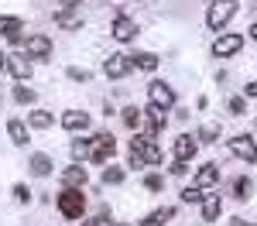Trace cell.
Returning <instances> with one entry per match:
<instances>
[{
	"label": "cell",
	"instance_id": "obj_1",
	"mask_svg": "<svg viewBox=\"0 0 257 226\" xmlns=\"http://www.w3.org/2000/svg\"><path fill=\"white\" fill-rule=\"evenodd\" d=\"M237 0H213L209 4V11H206V24L213 28V31H223L230 21L237 18Z\"/></svg>",
	"mask_w": 257,
	"mask_h": 226
},
{
	"label": "cell",
	"instance_id": "obj_2",
	"mask_svg": "<svg viewBox=\"0 0 257 226\" xmlns=\"http://www.w3.org/2000/svg\"><path fill=\"white\" fill-rule=\"evenodd\" d=\"M59 212L65 219H82V212H86V195H82V188H62L59 192Z\"/></svg>",
	"mask_w": 257,
	"mask_h": 226
},
{
	"label": "cell",
	"instance_id": "obj_3",
	"mask_svg": "<svg viewBox=\"0 0 257 226\" xmlns=\"http://www.w3.org/2000/svg\"><path fill=\"white\" fill-rule=\"evenodd\" d=\"M113 154H117V141H113V134H96V137H89V161L106 164Z\"/></svg>",
	"mask_w": 257,
	"mask_h": 226
},
{
	"label": "cell",
	"instance_id": "obj_4",
	"mask_svg": "<svg viewBox=\"0 0 257 226\" xmlns=\"http://www.w3.org/2000/svg\"><path fill=\"white\" fill-rule=\"evenodd\" d=\"M21 45H24V55H28V59H41V62H48L52 52H55V45H52L48 35H28Z\"/></svg>",
	"mask_w": 257,
	"mask_h": 226
},
{
	"label": "cell",
	"instance_id": "obj_5",
	"mask_svg": "<svg viewBox=\"0 0 257 226\" xmlns=\"http://www.w3.org/2000/svg\"><path fill=\"white\" fill-rule=\"evenodd\" d=\"M148 100L155 103V106H161V110H168V106H175V89L168 86V82H148Z\"/></svg>",
	"mask_w": 257,
	"mask_h": 226
},
{
	"label": "cell",
	"instance_id": "obj_6",
	"mask_svg": "<svg viewBox=\"0 0 257 226\" xmlns=\"http://www.w3.org/2000/svg\"><path fill=\"white\" fill-rule=\"evenodd\" d=\"M7 72L18 82H28L31 72H35V65H31V59H28L24 52H11V55H7Z\"/></svg>",
	"mask_w": 257,
	"mask_h": 226
},
{
	"label": "cell",
	"instance_id": "obj_7",
	"mask_svg": "<svg viewBox=\"0 0 257 226\" xmlns=\"http://www.w3.org/2000/svg\"><path fill=\"white\" fill-rule=\"evenodd\" d=\"M103 72H106V79H123V76H131V72H134V65H131V55H123V52L110 55V59L103 62Z\"/></svg>",
	"mask_w": 257,
	"mask_h": 226
},
{
	"label": "cell",
	"instance_id": "obj_8",
	"mask_svg": "<svg viewBox=\"0 0 257 226\" xmlns=\"http://www.w3.org/2000/svg\"><path fill=\"white\" fill-rule=\"evenodd\" d=\"M230 151L237 154L240 161H247V164L257 161V144H254V137H250V134H237V137L230 141Z\"/></svg>",
	"mask_w": 257,
	"mask_h": 226
},
{
	"label": "cell",
	"instance_id": "obj_9",
	"mask_svg": "<svg viewBox=\"0 0 257 226\" xmlns=\"http://www.w3.org/2000/svg\"><path fill=\"white\" fill-rule=\"evenodd\" d=\"M240 48H243V35H219L213 41V55L216 59H230V55H237Z\"/></svg>",
	"mask_w": 257,
	"mask_h": 226
},
{
	"label": "cell",
	"instance_id": "obj_10",
	"mask_svg": "<svg viewBox=\"0 0 257 226\" xmlns=\"http://www.w3.org/2000/svg\"><path fill=\"white\" fill-rule=\"evenodd\" d=\"M110 35H113L117 41H134L138 38V21H131L127 14H117L113 24H110Z\"/></svg>",
	"mask_w": 257,
	"mask_h": 226
},
{
	"label": "cell",
	"instance_id": "obj_11",
	"mask_svg": "<svg viewBox=\"0 0 257 226\" xmlns=\"http://www.w3.org/2000/svg\"><path fill=\"white\" fill-rule=\"evenodd\" d=\"M199 151V141L192 137V134H182V137H175V144H172V154H175V161H192Z\"/></svg>",
	"mask_w": 257,
	"mask_h": 226
},
{
	"label": "cell",
	"instance_id": "obj_12",
	"mask_svg": "<svg viewBox=\"0 0 257 226\" xmlns=\"http://www.w3.org/2000/svg\"><path fill=\"white\" fill-rule=\"evenodd\" d=\"M21 31H24V21L14 18V14H0V38H11L14 45H21Z\"/></svg>",
	"mask_w": 257,
	"mask_h": 226
},
{
	"label": "cell",
	"instance_id": "obj_13",
	"mask_svg": "<svg viewBox=\"0 0 257 226\" xmlns=\"http://www.w3.org/2000/svg\"><path fill=\"white\" fill-rule=\"evenodd\" d=\"M144 120H148V134L155 137V134H161V130L168 127V113H165L161 106H155V103H151V106L144 110Z\"/></svg>",
	"mask_w": 257,
	"mask_h": 226
},
{
	"label": "cell",
	"instance_id": "obj_14",
	"mask_svg": "<svg viewBox=\"0 0 257 226\" xmlns=\"http://www.w3.org/2000/svg\"><path fill=\"white\" fill-rule=\"evenodd\" d=\"M62 127L72 130V134H79V130L89 127V113H82V110H65V113H62Z\"/></svg>",
	"mask_w": 257,
	"mask_h": 226
},
{
	"label": "cell",
	"instance_id": "obj_15",
	"mask_svg": "<svg viewBox=\"0 0 257 226\" xmlns=\"http://www.w3.org/2000/svg\"><path fill=\"white\" fill-rule=\"evenodd\" d=\"M86 178H89V175H86V168H82L79 161L69 164V168L62 171V185H65V188H82V185H86Z\"/></svg>",
	"mask_w": 257,
	"mask_h": 226
},
{
	"label": "cell",
	"instance_id": "obj_16",
	"mask_svg": "<svg viewBox=\"0 0 257 226\" xmlns=\"http://www.w3.org/2000/svg\"><path fill=\"white\" fill-rule=\"evenodd\" d=\"M219 182V164H202L196 171V188H209V185H216Z\"/></svg>",
	"mask_w": 257,
	"mask_h": 226
},
{
	"label": "cell",
	"instance_id": "obj_17",
	"mask_svg": "<svg viewBox=\"0 0 257 226\" xmlns=\"http://www.w3.org/2000/svg\"><path fill=\"white\" fill-rule=\"evenodd\" d=\"M199 205H202V223H213V219H219V212H223V199L219 195H206Z\"/></svg>",
	"mask_w": 257,
	"mask_h": 226
},
{
	"label": "cell",
	"instance_id": "obj_18",
	"mask_svg": "<svg viewBox=\"0 0 257 226\" xmlns=\"http://www.w3.org/2000/svg\"><path fill=\"white\" fill-rule=\"evenodd\" d=\"M28 168H31V175H38V178H48L55 164H52V158H48V154H31Z\"/></svg>",
	"mask_w": 257,
	"mask_h": 226
},
{
	"label": "cell",
	"instance_id": "obj_19",
	"mask_svg": "<svg viewBox=\"0 0 257 226\" xmlns=\"http://www.w3.org/2000/svg\"><path fill=\"white\" fill-rule=\"evenodd\" d=\"M55 28L76 31V28H82V14H76V11H59V14H55Z\"/></svg>",
	"mask_w": 257,
	"mask_h": 226
},
{
	"label": "cell",
	"instance_id": "obj_20",
	"mask_svg": "<svg viewBox=\"0 0 257 226\" xmlns=\"http://www.w3.org/2000/svg\"><path fill=\"white\" fill-rule=\"evenodd\" d=\"M131 65L134 69H144V72H155L158 69V55L155 52H138V55H131Z\"/></svg>",
	"mask_w": 257,
	"mask_h": 226
},
{
	"label": "cell",
	"instance_id": "obj_21",
	"mask_svg": "<svg viewBox=\"0 0 257 226\" xmlns=\"http://www.w3.org/2000/svg\"><path fill=\"white\" fill-rule=\"evenodd\" d=\"M55 123V117L48 113V110H35V113H28V127H35V130H48Z\"/></svg>",
	"mask_w": 257,
	"mask_h": 226
},
{
	"label": "cell",
	"instance_id": "obj_22",
	"mask_svg": "<svg viewBox=\"0 0 257 226\" xmlns=\"http://www.w3.org/2000/svg\"><path fill=\"white\" fill-rule=\"evenodd\" d=\"M7 134H11V141L18 144V147H24V144H28V123L24 120H11L7 123Z\"/></svg>",
	"mask_w": 257,
	"mask_h": 226
},
{
	"label": "cell",
	"instance_id": "obj_23",
	"mask_svg": "<svg viewBox=\"0 0 257 226\" xmlns=\"http://www.w3.org/2000/svg\"><path fill=\"white\" fill-rule=\"evenodd\" d=\"M123 123H127L131 130H138L141 123H144V110H138V106H127V110H123Z\"/></svg>",
	"mask_w": 257,
	"mask_h": 226
},
{
	"label": "cell",
	"instance_id": "obj_24",
	"mask_svg": "<svg viewBox=\"0 0 257 226\" xmlns=\"http://www.w3.org/2000/svg\"><path fill=\"white\" fill-rule=\"evenodd\" d=\"M216 137H219V127H216V123H206V127L196 134V141H202V144H216Z\"/></svg>",
	"mask_w": 257,
	"mask_h": 226
},
{
	"label": "cell",
	"instance_id": "obj_25",
	"mask_svg": "<svg viewBox=\"0 0 257 226\" xmlns=\"http://www.w3.org/2000/svg\"><path fill=\"white\" fill-rule=\"evenodd\" d=\"M250 192H254V182H250V178H237V182H233V195H237V199H250Z\"/></svg>",
	"mask_w": 257,
	"mask_h": 226
},
{
	"label": "cell",
	"instance_id": "obj_26",
	"mask_svg": "<svg viewBox=\"0 0 257 226\" xmlns=\"http://www.w3.org/2000/svg\"><path fill=\"white\" fill-rule=\"evenodd\" d=\"M120 182H123V168L110 164V168L103 171V185H120Z\"/></svg>",
	"mask_w": 257,
	"mask_h": 226
},
{
	"label": "cell",
	"instance_id": "obj_27",
	"mask_svg": "<svg viewBox=\"0 0 257 226\" xmlns=\"http://www.w3.org/2000/svg\"><path fill=\"white\" fill-rule=\"evenodd\" d=\"M72 158H76V161H89V141H76L72 144Z\"/></svg>",
	"mask_w": 257,
	"mask_h": 226
},
{
	"label": "cell",
	"instance_id": "obj_28",
	"mask_svg": "<svg viewBox=\"0 0 257 226\" xmlns=\"http://www.w3.org/2000/svg\"><path fill=\"white\" fill-rule=\"evenodd\" d=\"M226 110H230L233 117H243V113H247V100H243V96H233V100L226 103Z\"/></svg>",
	"mask_w": 257,
	"mask_h": 226
},
{
	"label": "cell",
	"instance_id": "obj_29",
	"mask_svg": "<svg viewBox=\"0 0 257 226\" xmlns=\"http://www.w3.org/2000/svg\"><path fill=\"white\" fill-rule=\"evenodd\" d=\"M14 100H18V103H35V89H24V86H14Z\"/></svg>",
	"mask_w": 257,
	"mask_h": 226
},
{
	"label": "cell",
	"instance_id": "obj_30",
	"mask_svg": "<svg viewBox=\"0 0 257 226\" xmlns=\"http://www.w3.org/2000/svg\"><path fill=\"white\" fill-rule=\"evenodd\" d=\"M202 199H206V195H202V188H196V185L182 192V202H202Z\"/></svg>",
	"mask_w": 257,
	"mask_h": 226
},
{
	"label": "cell",
	"instance_id": "obj_31",
	"mask_svg": "<svg viewBox=\"0 0 257 226\" xmlns=\"http://www.w3.org/2000/svg\"><path fill=\"white\" fill-rule=\"evenodd\" d=\"M144 188H151V192H161V188H165V178H161V175H148V178H144Z\"/></svg>",
	"mask_w": 257,
	"mask_h": 226
},
{
	"label": "cell",
	"instance_id": "obj_32",
	"mask_svg": "<svg viewBox=\"0 0 257 226\" xmlns=\"http://www.w3.org/2000/svg\"><path fill=\"white\" fill-rule=\"evenodd\" d=\"M69 79H76V82H89L93 76H89L86 69H76V65H72V69H69Z\"/></svg>",
	"mask_w": 257,
	"mask_h": 226
},
{
	"label": "cell",
	"instance_id": "obj_33",
	"mask_svg": "<svg viewBox=\"0 0 257 226\" xmlns=\"http://www.w3.org/2000/svg\"><path fill=\"white\" fill-rule=\"evenodd\" d=\"M14 199H18V202H28V199H31L28 185H14Z\"/></svg>",
	"mask_w": 257,
	"mask_h": 226
},
{
	"label": "cell",
	"instance_id": "obj_34",
	"mask_svg": "<svg viewBox=\"0 0 257 226\" xmlns=\"http://www.w3.org/2000/svg\"><path fill=\"white\" fill-rule=\"evenodd\" d=\"M82 226H113V223L106 219V209H103V212H99L96 219H89V223H82Z\"/></svg>",
	"mask_w": 257,
	"mask_h": 226
},
{
	"label": "cell",
	"instance_id": "obj_35",
	"mask_svg": "<svg viewBox=\"0 0 257 226\" xmlns=\"http://www.w3.org/2000/svg\"><path fill=\"white\" fill-rule=\"evenodd\" d=\"M243 96H250V100H257V82H247V86H243Z\"/></svg>",
	"mask_w": 257,
	"mask_h": 226
},
{
	"label": "cell",
	"instance_id": "obj_36",
	"mask_svg": "<svg viewBox=\"0 0 257 226\" xmlns=\"http://www.w3.org/2000/svg\"><path fill=\"white\" fill-rule=\"evenodd\" d=\"M138 226H165V223H161L158 216H148V219H141V223H138Z\"/></svg>",
	"mask_w": 257,
	"mask_h": 226
},
{
	"label": "cell",
	"instance_id": "obj_37",
	"mask_svg": "<svg viewBox=\"0 0 257 226\" xmlns=\"http://www.w3.org/2000/svg\"><path fill=\"white\" fill-rule=\"evenodd\" d=\"M185 164H189V161H175V164H172V175H185Z\"/></svg>",
	"mask_w": 257,
	"mask_h": 226
},
{
	"label": "cell",
	"instance_id": "obj_38",
	"mask_svg": "<svg viewBox=\"0 0 257 226\" xmlns=\"http://www.w3.org/2000/svg\"><path fill=\"white\" fill-rule=\"evenodd\" d=\"M250 38L257 41V21H254V24H250Z\"/></svg>",
	"mask_w": 257,
	"mask_h": 226
},
{
	"label": "cell",
	"instance_id": "obj_39",
	"mask_svg": "<svg viewBox=\"0 0 257 226\" xmlns=\"http://www.w3.org/2000/svg\"><path fill=\"white\" fill-rule=\"evenodd\" d=\"M4 69H7V55H0V72H4Z\"/></svg>",
	"mask_w": 257,
	"mask_h": 226
},
{
	"label": "cell",
	"instance_id": "obj_40",
	"mask_svg": "<svg viewBox=\"0 0 257 226\" xmlns=\"http://www.w3.org/2000/svg\"><path fill=\"white\" fill-rule=\"evenodd\" d=\"M233 226H250V223H247V219H233Z\"/></svg>",
	"mask_w": 257,
	"mask_h": 226
},
{
	"label": "cell",
	"instance_id": "obj_41",
	"mask_svg": "<svg viewBox=\"0 0 257 226\" xmlns=\"http://www.w3.org/2000/svg\"><path fill=\"white\" fill-rule=\"evenodd\" d=\"M113 226H127V223H113Z\"/></svg>",
	"mask_w": 257,
	"mask_h": 226
}]
</instances>
